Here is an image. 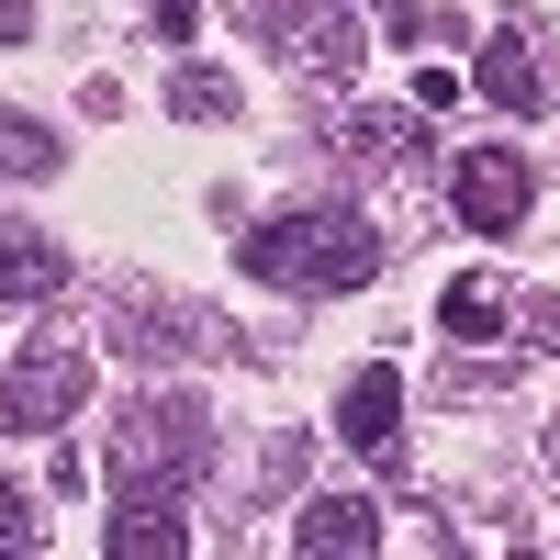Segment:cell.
Masks as SVG:
<instances>
[{
	"label": "cell",
	"mask_w": 560,
	"mask_h": 560,
	"mask_svg": "<svg viewBox=\"0 0 560 560\" xmlns=\"http://www.w3.org/2000/svg\"><path fill=\"white\" fill-rule=\"evenodd\" d=\"M348 147H359V158H415V147H427V124H404V113H359Z\"/></svg>",
	"instance_id": "8fae6325"
},
{
	"label": "cell",
	"mask_w": 560,
	"mask_h": 560,
	"mask_svg": "<svg viewBox=\"0 0 560 560\" xmlns=\"http://www.w3.org/2000/svg\"><path fill=\"white\" fill-rule=\"evenodd\" d=\"M68 158H57V135H45L34 113H0V179H57Z\"/></svg>",
	"instance_id": "30bf717a"
},
{
	"label": "cell",
	"mask_w": 560,
	"mask_h": 560,
	"mask_svg": "<svg viewBox=\"0 0 560 560\" xmlns=\"http://www.w3.org/2000/svg\"><path fill=\"white\" fill-rule=\"evenodd\" d=\"M337 427H348V448H393V427H404V382H393V359H370L359 382H348Z\"/></svg>",
	"instance_id": "ba28073f"
},
{
	"label": "cell",
	"mask_w": 560,
	"mask_h": 560,
	"mask_svg": "<svg viewBox=\"0 0 560 560\" xmlns=\"http://www.w3.org/2000/svg\"><path fill=\"white\" fill-rule=\"evenodd\" d=\"M102 549L124 560H191V516H179V493H124L102 516Z\"/></svg>",
	"instance_id": "5b68a950"
},
{
	"label": "cell",
	"mask_w": 560,
	"mask_h": 560,
	"mask_svg": "<svg viewBox=\"0 0 560 560\" xmlns=\"http://www.w3.org/2000/svg\"><path fill=\"white\" fill-rule=\"evenodd\" d=\"M382 258L393 247L370 236L348 202H303V213L247 224V280H269V292H359Z\"/></svg>",
	"instance_id": "6da1fadb"
},
{
	"label": "cell",
	"mask_w": 560,
	"mask_h": 560,
	"mask_svg": "<svg viewBox=\"0 0 560 560\" xmlns=\"http://www.w3.org/2000/svg\"><path fill=\"white\" fill-rule=\"evenodd\" d=\"M471 79L493 90V102H504V113H538V102H549V79H538V57H527V34H493Z\"/></svg>",
	"instance_id": "9c48e42d"
},
{
	"label": "cell",
	"mask_w": 560,
	"mask_h": 560,
	"mask_svg": "<svg viewBox=\"0 0 560 560\" xmlns=\"http://www.w3.org/2000/svg\"><path fill=\"white\" fill-rule=\"evenodd\" d=\"M459 102V68H415V113H448Z\"/></svg>",
	"instance_id": "5bb4252c"
},
{
	"label": "cell",
	"mask_w": 560,
	"mask_h": 560,
	"mask_svg": "<svg viewBox=\"0 0 560 560\" xmlns=\"http://www.w3.org/2000/svg\"><path fill=\"white\" fill-rule=\"evenodd\" d=\"M527 202H538V168H527L516 147H471V158L448 168V213L471 224V236H516Z\"/></svg>",
	"instance_id": "3957f363"
},
{
	"label": "cell",
	"mask_w": 560,
	"mask_h": 560,
	"mask_svg": "<svg viewBox=\"0 0 560 560\" xmlns=\"http://www.w3.org/2000/svg\"><path fill=\"white\" fill-rule=\"evenodd\" d=\"M292 549H314V560H359V549H382V516H370L359 493H325V504H303Z\"/></svg>",
	"instance_id": "52a82bcc"
},
{
	"label": "cell",
	"mask_w": 560,
	"mask_h": 560,
	"mask_svg": "<svg viewBox=\"0 0 560 560\" xmlns=\"http://www.w3.org/2000/svg\"><path fill=\"white\" fill-rule=\"evenodd\" d=\"M202 448H213L202 404H135L113 427V493H179L202 471Z\"/></svg>",
	"instance_id": "7a4b0ae2"
},
{
	"label": "cell",
	"mask_w": 560,
	"mask_h": 560,
	"mask_svg": "<svg viewBox=\"0 0 560 560\" xmlns=\"http://www.w3.org/2000/svg\"><path fill=\"white\" fill-rule=\"evenodd\" d=\"M549 471H560V427H549Z\"/></svg>",
	"instance_id": "ac0fdd59"
},
{
	"label": "cell",
	"mask_w": 560,
	"mask_h": 560,
	"mask_svg": "<svg viewBox=\"0 0 560 560\" xmlns=\"http://www.w3.org/2000/svg\"><path fill=\"white\" fill-rule=\"evenodd\" d=\"M438 325H448V337H493V292H471V280H448V292H438Z\"/></svg>",
	"instance_id": "7c38bea8"
},
{
	"label": "cell",
	"mask_w": 560,
	"mask_h": 560,
	"mask_svg": "<svg viewBox=\"0 0 560 560\" xmlns=\"http://www.w3.org/2000/svg\"><path fill=\"white\" fill-rule=\"evenodd\" d=\"M57 292H68V247L0 213V303H57Z\"/></svg>",
	"instance_id": "8992f818"
},
{
	"label": "cell",
	"mask_w": 560,
	"mask_h": 560,
	"mask_svg": "<svg viewBox=\"0 0 560 560\" xmlns=\"http://www.w3.org/2000/svg\"><path fill=\"white\" fill-rule=\"evenodd\" d=\"M0 549H34V516H23V493L0 482Z\"/></svg>",
	"instance_id": "9a60e30c"
},
{
	"label": "cell",
	"mask_w": 560,
	"mask_h": 560,
	"mask_svg": "<svg viewBox=\"0 0 560 560\" xmlns=\"http://www.w3.org/2000/svg\"><path fill=\"white\" fill-rule=\"evenodd\" d=\"M168 102H179V113H236V90H224V79H202V68H191V79L168 90Z\"/></svg>",
	"instance_id": "4fadbf2b"
},
{
	"label": "cell",
	"mask_w": 560,
	"mask_h": 560,
	"mask_svg": "<svg viewBox=\"0 0 560 560\" xmlns=\"http://www.w3.org/2000/svg\"><path fill=\"white\" fill-rule=\"evenodd\" d=\"M0 404H12V427H68V415L90 404V348H23L12 382H0Z\"/></svg>",
	"instance_id": "277c9868"
},
{
	"label": "cell",
	"mask_w": 560,
	"mask_h": 560,
	"mask_svg": "<svg viewBox=\"0 0 560 560\" xmlns=\"http://www.w3.org/2000/svg\"><path fill=\"white\" fill-rule=\"evenodd\" d=\"M191 23H202V0H158V34H168V45L191 34Z\"/></svg>",
	"instance_id": "2e32d148"
},
{
	"label": "cell",
	"mask_w": 560,
	"mask_h": 560,
	"mask_svg": "<svg viewBox=\"0 0 560 560\" xmlns=\"http://www.w3.org/2000/svg\"><path fill=\"white\" fill-rule=\"evenodd\" d=\"M34 34V0H0V45H23Z\"/></svg>",
	"instance_id": "e0dca14e"
}]
</instances>
